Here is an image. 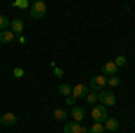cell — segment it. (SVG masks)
<instances>
[{"label": "cell", "mask_w": 135, "mask_h": 133, "mask_svg": "<svg viewBox=\"0 0 135 133\" xmlns=\"http://www.w3.org/2000/svg\"><path fill=\"white\" fill-rule=\"evenodd\" d=\"M114 63H115V67H117V68H119V67H124V65H126V56H123V54H121V56H117Z\"/></svg>", "instance_id": "cell-19"}, {"label": "cell", "mask_w": 135, "mask_h": 133, "mask_svg": "<svg viewBox=\"0 0 135 133\" xmlns=\"http://www.w3.org/2000/svg\"><path fill=\"white\" fill-rule=\"evenodd\" d=\"M101 72H103V76H115V72H117V67H115L114 61H106L103 65V68H101Z\"/></svg>", "instance_id": "cell-9"}, {"label": "cell", "mask_w": 135, "mask_h": 133, "mask_svg": "<svg viewBox=\"0 0 135 133\" xmlns=\"http://www.w3.org/2000/svg\"><path fill=\"white\" fill-rule=\"evenodd\" d=\"M13 74H15V77H22V76H23V70H22V68H15Z\"/></svg>", "instance_id": "cell-22"}, {"label": "cell", "mask_w": 135, "mask_h": 133, "mask_svg": "<svg viewBox=\"0 0 135 133\" xmlns=\"http://www.w3.org/2000/svg\"><path fill=\"white\" fill-rule=\"evenodd\" d=\"M9 25H11V29H13V34H15V36H16V34H22V31H23V22H22L20 18H15Z\"/></svg>", "instance_id": "cell-11"}, {"label": "cell", "mask_w": 135, "mask_h": 133, "mask_svg": "<svg viewBox=\"0 0 135 133\" xmlns=\"http://www.w3.org/2000/svg\"><path fill=\"white\" fill-rule=\"evenodd\" d=\"M31 16L32 18H43L45 14H47V6H45V2L42 0H36V2H32L31 6Z\"/></svg>", "instance_id": "cell-2"}, {"label": "cell", "mask_w": 135, "mask_h": 133, "mask_svg": "<svg viewBox=\"0 0 135 133\" xmlns=\"http://www.w3.org/2000/svg\"><path fill=\"white\" fill-rule=\"evenodd\" d=\"M16 122H18V117H16L15 113H11V112L4 113V115L0 117V124H2V126H15Z\"/></svg>", "instance_id": "cell-7"}, {"label": "cell", "mask_w": 135, "mask_h": 133, "mask_svg": "<svg viewBox=\"0 0 135 133\" xmlns=\"http://www.w3.org/2000/svg\"><path fill=\"white\" fill-rule=\"evenodd\" d=\"M103 126H104V131L106 133H115V130L119 128V121L114 119V117H108V119L103 122Z\"/></svg>", "instance_id": "cell-8"}, {"label": "cell", "mask_w": 135, "mask_h": 133, "mask_svg": "<svg viewBox=\"0 0 135 133\" xmlns=\"http://www.w3.org/2000/svg\"><path fill=\"white\" fill-rule=\"evenodd\" d=\"M88 133H106V131H104V126L101 122H94L92 128H88Z\"/></svg>", "instance_id": "cell-14"}, {"label": "cell", "mask_w": 135, "mask_h": 133, "mask_svg": "<svg viewBox=\"0 0 135 133\" xmlns=\"http://www.w3.org/2000/svg\"><path fill=\"white\" fill-rule=\"evenodd\" d=\"M54 117H56L58 121H65V119H67V112L61 110V108H56V110H54Z\"/></svg>", "instance_id": "cell-16"}, {"label": "cell", "mask_w": 135, "mask_h": 133, "mask_svg": "<svg viewBox=\"0 0 135 133\" xmlns=\"http://www.w3.org/2000/svg\"><path fill=\"white\" fill-rule=\"evenodd\" d=\"M119 83H121V79H119L117 76H112V77H108V79H106V85H110V86H117Z\"/></svg>", "instance_id": "cell-20"}, {"label": "cell", "mask_w": 135, "mask_h": 133, "mask_svg": "<svg viewBox=\"0 0 135 133\" xmlns=\"http://www.w3.org/2000/svg\"><path fill=\"white\" fill-rule=\"evenodd\" d=\"M85 117V110L81 108V106H72V119H74V122H79V121H83Z\"/></svg>", "instance_id": "cell-10"}, {"label": "cell", "mask_w": 135, "mask_h": 133, "mask_svg": "<svg viewBox=\"0 0 135 133\" xmlns=\"http://www.w3.org/2000/svg\"><path fill=\"white\" fill-rule=\"evenodd\" d=\"M97 101H101L103 106H115V93L112 90H101L97 93Z\"/></svg>", "instance_id": "cell-3"}, {"label": "cell", "mask_w": 135, "mask_h": 133, "mask_svg": "<svg viewBox=\"0 0 135 133\" xmlns=\"http://www.w3.org/2000/svg\"><path fill=\"white\" fill-rule=\"evenodd\" d=\"M58 92L61 93V95H65V97H69V95L72 93V86H70V85H67V83H63V85H60Z\"/></svg>", "instance_id": "cell-13"}, {"label": "cell", "mask_w": 135, "mask_h": 133, "mask_svg": "<svg viewBox=\"0 0 135 133\" xmlns=\"http://www.w3.org/2000/svg\"><path fill=\"white\" fill-rule=\"evenodd\" d=\"M15 40V34H13V31H9V29H6V31L0 32V41L2 43H9V41Z\"/></svg>", "instance_id": "cell-12"}, {"label": "cell", "mask_w": 135, "mask_h": 133, "mask_svg": "<svg viewBox=\"0 0 135 133\" xmlns=\"http://www.w3.org/2000/svg\"><path fill=\"white\" fill-rule=\"evenodd\" d=\"M88 92H90V90H88L86 85H76L72 88V97L74 99H85V97L88 95Z\"/></svg>", "instance_id": "cell-6"}, {"label": "cell", "mask_w": 135, "mask_h": 133, "mask_svg": "<svg viewBox=\"0 0 135 133\" xmlns=\"http://www.w3.org/2000/svg\"><path fill=\"white\" fill-rule=\"evenodd\" d=\"M54 76H56V77H61V76H63V70L56 67V68H54Z\"/></svg>", "instance_id": "cell-23"}, {"label": "cell", "mask_w": 135, "mask_h": 133, "mask_svg": "<svg viewBox=\"0 0 135 133\" xmlns=\"http://www.w3.org/2000/svg\"><path fill=\"white\" fill-rule=\"evenodd\" d=\"M9 18H7V16H6V14H0V32L2 31H6V29H7V27H9Z\"/></svg>", "instance_id": "cell-15"}, {"label": "cell", "mask_w": 135, "mask_h": 133, "mask_svg": "<svg viewBox=\"0 0 135 133\" xmlns=\"http://www.w3.org/2000/svg\"><path fill=\"white\" fill-rule=\"evenodd\" d=\"M85 99H86L88 104H94V106H95V102H97V93L95 92H88V95H86Z\"/></svg>", "instance_id": "cell-17"}, {"label": "cell", "mask_w": 135, "mask_h": 133, "mask_svg": "<svg viewBox=\"0 0 135 133\" xmlns=\"http://www.w3.org/2000/svg\"><path fill=\"white\" fill-rule=\"evenodd\" d=\"M13 6H15V7H22V9H27V7H29V2H27V0H15Z\"/></svg>", "instance_id": "cell-18"}, {"label": "cell", "mask_w": 135, "mask_h": 133, "mask_svg": "<svg viewBox=\"0 0 135 133\" xmlns=\"http://www.w3.org/2000/svg\"><path fill=\"white\" fill-rule=\"evenodd\" d=\"M92 119H94V122H101L103 124L106 119H108V112H106V106H103V104H95L92 108Z\"/></svg>", "instance_id": "cell-1"}, {"label": "cell", "mask_w": 135, "mask_h": 133, "mask_svg": "<svg viewBox=\"0 0 135 133\" xmlns=\"http://www.w3.org/2000/svg\"><path fill=\"white\" fill-rule=\"evenodd\" d=\"M63 131L65 133H88V128H83V126H79V122H67L65 124V128H63Z\"/></svg>", "instance_id": "cell-5"}, {"label": "cell", "mask_w": 135, "mask_h": 133, "mask_svg": "<svg viewBox=\"0 0 135 133\" xmlns=\"http://www.w3.org/2000/svg\"><path fill=\"white\" fill-rule=\"evenodd\" d=\"M65 102H67L69 106H74V102H76V99H74L72 95H69V97H65Z\"/></svg>", "instance_id": "cell-21"}, {"label": "cell", "mask_w": 135, "mask_h": 133, "mask_svg": "<svg viewBox=\"0 0 135 133\" xmlns=\"http://www.w3.org/2000/svg\"><path fill=\"white\" fill-rule=\"evenodd\" d=\"M104 85H106V76H103V74H101V76H94L92 79H90V83H88V88H90V92L99 93Z\"/></svg>", "instance_id": "cell-4"}]
</instances>
